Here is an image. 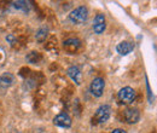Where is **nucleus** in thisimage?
Instances as JSON below:
<instances>
[{
	"instance_id": "9d476101",
	"label": "nucleus",
	"mask_w": 157,
	"mask_h": 133,
	"mask_svg": "<svg viewBox=\"0 0 157 133\" xmlns=\"http://www.w3.org/2000/svg\"><path fill=\"white\" fill-rule=\"evenodd\" d=\"M15 82V76L11 73H4L0 75V88H7Z\"/></svg>"
},
{
	"instance_id": "0eeeda50",
	"label": "nucleus",
	"mask_w": 157,
	"mask_h": 133,
	"mask_svg": "<svg viewBox=\"0 0 157 133\" xmlns=\"http://www.w3.org/2000/svg\"><path fill=\"white\" fill-rule=\"evenodd\" d=\"M106 28L105 24V16L104 15H97L93 21V30L96 34H101Z\"/></svg>"
},
{
	"instance_id": "39448f33",
	"label": "nucleus",
	"mask_w": 157,
	"mask_h": 133,
	"mask_svg": "<svg viewBox=\"0 0 157 133\" xmlns=\"http://www.w3.org/2000/svg\"><path fill=\"white\" fill-rule=\"evenodd\" d=\"M53 123L62 128H69L71 126V117L67 113H60L53 119Z\"/></svg>"
},
{
	"instance_id": "dca6fc26",
	"label": "nucleus",
	"mask_w": 157,
	"mask_h": 133,
	"mask_svg": "<svg viewBox=\"0 0 157 133\" xmlns=\"http://www.w3.org/2000/svg\"><path fill=\"white\" fill-rule=\"evenodd\" d=\"M4 57H5V55H4V51H2V49L0 47V62L4 59Z\"/></svg>"
},
{
	"instance_id": "4468645a",
	"label": "nucleus",
	"mask_w": 157,
	"mask_h": 133,
	"mask_svg": "<svg viewBox=\"0 0 157 133\" xmlns=\"http://www.w3.org/2000/svg\"><path fill=\"white\" fill-rule=\"evenodd\" d=\"M6 40H7V41H10V42H11V45H13V42H15V38H13V35H11V34L6 37Z\"/></svg>"
},
{
	"instance_id": "1a4fd4ad",
	"label": "nucleus",
	"mask_w": 157,
	"mask_h": 133,
	"mask_svg": "<svg viewBox=\"0 0 157 133\" xmlns=\"http://www.w3.org/2000/svg\"><path fill=\"white\" fill-rule=\"evenodd\" d=\"M80 46H81V42H80L78 39L71 38L64 41V49H65L68 52H70V53H74Z\"/></svg>"
},
{
	"instance_id": "f8f14e48",
	"label": "nucleus",
	"mask_w": 157,
	"mask_h": 133,
	"mask_svg": "<svg viewBox=\"0 0 157 133\" xmlns=\"http://www.w3.org/2000/svg\"><path fill=\"white\" fill-rule=\"evenodd\" d=\"M13 6L17 10H22L23 12H28L29 11V6H28V2L27 1H15L13 2Z\"/></svg>"
},
{
	"instance_id": "ddd939ff",
	"label": "nucleus",
	"mask_w": 157,
	"mask_h": 133,
	"mask_svg": "<svg viewBox=\"0 0 157 133\" xmlns=\"http://www.w3.org/2000/svg\"><path fill=\"white\" fill-rule=\"evenodd\" d=\"M47 33H48V29L47 28H41V29H39V32L36 34V40L39 42H42L45 39L47 38Z\"/></svg>"
},
{
	"instance_id": "2eb2a0df",
	"label": "nucleus",
	"mask_w": 157,
	"mask_h": 133,
	"mask_svg": "<svg viewBox=\"0 0 157 133\" xmlns=\"http://www.w3.org/2000/svg\"><path fill=\"white\" fill-rule=\"evenodd\" d=\"M111 133H127L124 130H122V128H117V130H114Z\"/></svg>"
},
{
	"instance_id": "f03ea898",
	"label": "nucleus",
	"mask_w": 157,
	"mask_h": 133,
	"mask_svg": "<svg viewBox=\"0 0 157 133\" xmlns=\"http://www.w3.org/2000/svg\"><path fill=\"white\" fill-rule=\"evenodd\" d=\"M110 115H111V107L110 105H108V104L100 105L94 114L93 121H96V123H104L109 120Z\"/></svg>"
},
{
	"instance_id": "7ed1b4c3",
	"label": "nucleus",
	"mask_w": 157,
	"mask_h": 133,
	"mask_svg": "<svg viewBox=\"0 0 157 133\" xmlns=\"http://www.w3.org/2000/svg\"><path fill=\"white\" fill-rule=\"evenodd\" d=\"M117 96L121 103H123V104H131V103H133L134 99H136V91H134L132 87L127 86V87L121 88V90L118 91Z\"/></svg>"
},
{
	"instance_id": "f257e3e1",
	"label": "nucleus",
	"mask_w": 157,
	"mask_h": 133,
	"mask_svg": "<svg viewBox=\"0 0 157 133\" xmlns=\"http://www.w3.org/2000/svg\"><path fill=\"white\" fill-rule=\"evenodd\" d=\"M88 18V10L86 6H78L69 14V21L74 24H82Z\"/></svg>"
},
{
	"instance_id": "6e6552de",
	"label": "nucleus",
	"mask_w": 157,
	"mask_h": 133,
	"mask_svg": "<svg viewBox=\"0 0 157 133\" xmlns=\"http://www.w3.org/2000/svg\"><path fill=\"white\" fill-rule=\"evenodd\" d=\"M134 50V45L128 42V41H121L116 46V51L121 56H127L128 53H131Z\"/></svg>"
},
{
	"instance_id": "423d86ee",
	"label": "nucleus",
	"mask_w": 157,
	"mask_h": 133,
	"mask_svg": "<svg viewBox=\"0 0 157 133\" xmlns=\"http://www.w3.org/2000/svg\"><path fill=\"white\" fill-rule=\"evenodd\" d=\"M124 119L128 123H137L140 120V113L137 108H128L124 111Z\"/></svg>"
},
{
	"instance_id": "20e7f679",
	"label": "nucleus",
	"mask_w": 157,
	"mask_h": 133,
	"mask_svg": "<svg viewBox=\"0 0 157 133\" xmlns=\"http://www.w3.org/2000/svg\"><path fill=\"white\" fill-rule=\"evenodd\" d=\"M104 87H105V81L101 77H96L92 80L90 90H91V93L94 97H101L103 92H104Z\"/></svg>"
},
{
	"instance_id": "9b49d317",
	"label": "nucleus",
	"mask_w": 157,
	"mask_h": 133,
	"mask_svg": "<svg viewBox=\"0 0 157 133\" xmlns=\"http://www.w3.org/2000/svg\"><path fill=\"white\" fill-rule=\"evenodd\" d=\"M67 73H68L69 77H70L76 85H81V72H80V69H78V67H75V65L70 67Z\"/></svg>"
}]
</instances>
